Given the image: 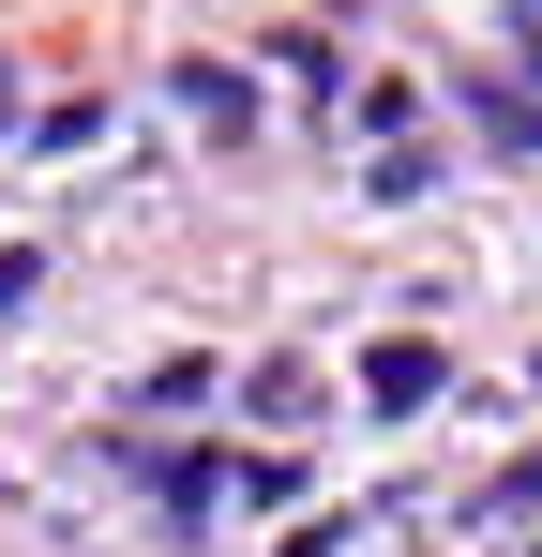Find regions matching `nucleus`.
Listing matches in <instances>:
<instances>
[{"instance_id":"nucleus-1","label":"nucleus","mask_w":542,"mask_h":557,"mask_svg":"<svg viewBox=\"0 0 542 557\" xmlns=\"http://www.w3.org/2000/svg\"><path fill=\"white\" fill-rule=\"evenodd\" d=\"M361 392H377V407H438V392H452V362L422 347V332H392V347L361 362Z\"/></svg>"},{"instance_id":"nucleus-2","label":"nucleus","mask_w":542,"mask_h":557,"mask_svg":"<svg viewBox=\"0 0 542 557\" xmlns=\"http://www.w3.org/2000/svg\"><path fill=\"white\" fill-rule=\"evenodd\" d=\"M181 106H196V121H211V136H242V121H257V106H242V76H211V61H196V76H181Z\"/></svg>"},{"instance_id":"nucleus-3","label":"nucleus","mask_w":542,"mask_h":557,"mask_svg":"<svg viewBox=\"0 0 542 557\" xmlns=\"http://www.w3.org/2000/svg\"><path fill=\"white\" fill-rule=\"evenodd\" d=\"M0 136H15V61H0Z\"/></svg>"}]
</instances>
